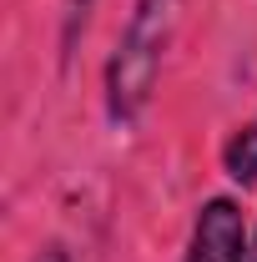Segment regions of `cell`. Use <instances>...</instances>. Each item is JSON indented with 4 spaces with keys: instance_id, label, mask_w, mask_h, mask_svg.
<instances>
[{
    "instance_id": "obj_3",
    "label": "cell",
    "mask_w": 257,
    "mask_h": 262,
    "mask_svg": "<svg viewBox=\"0 0 257 262\" xmlns=\"http://www.w3.org/2000/svg\"><path fill=\"white\" fill-rule=\"evenodd\" d=\"M222 166H227V177H232V182H242V187H252V182H257V116L237 131L232 141H227Z\"/></svg>"
},
{
    "instance_id": "obj_5",
    "label": "cell",
    "mask_w": 257,
    "mask_h": 262,
    "mask_svg": "<svg viewBox=\"0 0 257 262\" xmlns=\"http://www.w3.org/2000/svg\"><path fill=\"white\" fill-rule=\"evenodd\" d=\"M35 262H66V252H61V247H51V252H40Z\"/></svg>"
},
{
    "instance_id": "obj_4",
    "label": "cell",
    "mask_w": 257,
    "mask_h": 262,
    "mask_svg": "<svg viewBox=\"0 0 257 262\" xmlns=\"http://www.w3.org/2000/svg\"><path fill=\"white\" fill-rule=\"evenodd\" d=\"M91 5H96V0H71V35H76L81 26H86V15H91Z\"/></svg>"
},
{
    "instance_id": "obj_1",
    "label": "cell",
    "mask_w": 257,
    "mask_h": 262,
    "mask_svg": "<svg viewBox=\"0 0 257 262\" xmlns=\"http://www.w3.org/2000/svg\"><path fill=\"white\" fill-rule=\"evenodd\" d=\"M177 20V0H136L126 20V35L116 40V56L106 66V106H111V121H131L141 111V101L152 96V81H157L161 51H166V35Z\"/></svg>"
},
{
    "instance_id": "obj_6",
    "label": "cell",
    "mask_w": 257,
    "mask_h": 262,
    "mask_svg": "<svg viewBox=\"0 0 257 262\" xmlns=\"http://www.w3.org/2000/svg\"><path fill=\"white\" fill-rule=\"evenodd\" d=\"M242 262H257V237H252V247H247V257H242Z\"/></svg>"
},
{
    "instance_id": "obj_2",
    "label": "cell",
    "mask_w": 257,
    "mask_h": 262,
    "mask_svg": "<svg viewBox=\"0 0 257 262\" xmlns=\"http://www.w3.org/2000/svg\"><path fill=\"white\" fill-rule=\"evenodd\" d=\"M247 257V232H242V207L232 196H212L197 212L192 242L182 262H242Z\"/></svg>"
}]
</instances>
